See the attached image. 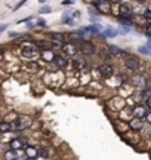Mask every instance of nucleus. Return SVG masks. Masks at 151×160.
<instances>
[{"label":"nucleus","instance_id":"obj_1","mask_svg":"<svg viewBox=\"0 0 151 160\" xmlns=\"http://www.w3.org/2000/svg\"><path fill=\"white\" fill-rule=\"evenodd\" d=\"M30 125H31V119L27 116H21L13 122V131H22L25 128H28Z\"/></svg>","mask_w":151,"mask_h":160},{"label":"nucleus","instance_id":"obj_2","mask_svg":"<svg viewBox=\"0 0 151 160\" xmlns=\"http://www.w3.org/2000/svg\"><path fill=\"white\" fill-rule=\"evenodd\" d=\"M22 55L25 58H37L39 55V51H37V48L33 45H27L22 48Z\"/></svg>","mask_w":151,"mask_h":160},{"label":"nucleus","instance_id":"obj_3","mask_svg":"<svg viewBox=\"0 0 151 160\" xmlns=\"http://www.w3.org/2000/svg\"><path fill=\"white\" fill-rule=\"evenodd\" d=\"M124 65H126V68L129 70H138L139 68V61H138V58H135V57H128V58H124Z\"/></svg>","mask_w":151,"mask_h":160},{"label":"nucleus","instance_id":"obj_4","mask_svg":"<svg viewBox=\"0 0 151 160\" xmlns=\"http://www.w3.org/2000/svg\"><path fill=\"white\" fill-rule=\"evenodd\" d=\"M99 73H101V76H102V77H105V79H110L111 76L114 74V68H113L111 65H108V64H102V65L99 67Z\"/></svg>","mask_w":151,"mask_h":160},{"label":"nucleus","instance_id":"obj_5","mask_svg":"<svg viewBox=\"0 0 151 160\" xmlns=\"http://www.w3.org/2000/svg\"><path fill=\"white\" fill-rule=\"evenodd\" d=\"M80 51H81V53H85V55H92L93 52H95V46H93V43L85 40V42H81Z\"/></svg>","mask_w":151,"mask_h":160},{"label":"nucleus","instance_id":"obj_6","mask_svg":"<svg viewBox=\"0 0 151 160\" xmlns=\"http://www.w3.org/2000/svg\"><path fill=\"white\" fill-rule=\"evenodd\" d=\"M62 52H64L67 57H74L76 52H77V48H76L74 43H65L62 46Z\"/></svg>","mask_w":151,"mask_h":160},{"label":"nucleus","instance_id":"obj_7","mask_svg":"<svg viewBox=\"0 0 151 160\" xmlns=\"http://www.w3.org/2000/svg\"><path fill=\"white\" fill-rule=\"evenodd\" d=\"M51 39L55 45H65V37L62 33H51Z\"/></svg>","mask_w":151,"mask_h":160},{"label":"nucleus","instance_id":"obj_8","mask_svg":"<svg viewBox=\"0 0 151 160\" xmlns=\"http://www.w3.org/2000/svg\"><path fill=\"white\" fill-rule=\"evenodd\" d=\"M134 116L136 119H142L147 116V111H145V107L144 105H135L134 107Z\"/></svg>","mask_w":151,"mask_h":160},{"label":"nucleus","instance_id":"obj_9","mask_svg":"<svg viewBox=\"0 0 151 160\" xmlns=\"http://www.w3.org/2000/svg\"><path fill=\"white\" fill-rule=\"evenodd\" d=\"M73 67L76 70H83L86 67V61L83 59V58H74L73 59Z\"/></svg>","mask_w":151,"mask_h":160},{"label":"nucleus","instance_id":"obj_10","mask_svg":"<svg viewBox=\"0 0 151 160\" xmlns=\"http://www.w3.org/2000/svg\"><path fill=\"white\" fill-rule=\"evenodd\" d=\"M129 126H130V129H134V131H139V129H142V122H141V119L134 117V119L129 122Z\"/></svg>","mask_w":151,"mask_h":160},{"label":"nucleus","instance_id":"obj_11","mask_svg":"<svg viewBox=\"0 0 151 160\" xmlns=\"http://www.w3.org/2000/svg\"><path fill=\"white\" fill-rule=\"evenodd\" d=\"M37 156H39L37 148H34V147H27V148H25V157H27V159H36Z\"/></svg>","mask_w":151,"mask_h":160},{"label":"nucleus","instance_id":"obj_12","mask_svg":"<svg viewBox=\"0 0 151 160\" xmlns=\"http://www.w3.org/2000/svg\"><path fill=\"white\" fill-rule=\"evenodd\" d=\"M130 13H132V11H130V9H129L126 5H122V6H120L119 18H130Z\"/></svg>","mask_w":151,"mask_h":160},{"label":"nucleus","instance_id":"obj_13","mask_svg":"<svg viewBox=\"0 0 151 160\" xmlns=\"http://www.w3.org/2000/svg\"><path fill=\"white\" fill-rule=\"evenodd\" d=\"M55 62H56V65L58 67H65L67 64H68V61H67V58H64L62 55H55Z\"/></svg>","mask_w":151,"mask_h":160},{"label":"nucleus","instance_id":"obj_14","mask_svg":"<svg viewBox=\"0 0 151 160\" xmlns=\"http://www.w3.org/2000/svg\"><path fill=\"white\" fill-rule=\"evenodd\" d=\"M24 147V141L22 139H12L11 141V148L15 151V150H19Z\"/></svg>","mask_w":151,"mask_h":160},{"label":"nucleus","instance_id":"obj_15","mask_svg":"<svg viewBox=\"0 0 151 160\" xmlns=\"http://www.w3.org/2000/svg\"><path fill=\"white\" fill-rule=\"evenodd\" d=\"M132 82H134L135 86H144L145 85V77L144 76H134Z\"/></svg>","mask_w":151,"mask_h":160},{"label":"nucleus","instance_id":"obj_16","mask_svg":"<svg viewBox=\"0 0 151 160\" xmlns=\"http://www.w3.org/2000/svg\"><path fill=\"white\" fill-rule=\"evenodd\" d=\"M9 131H13V123H7V122L0 123V132H9Z\"/></svg>","mask_w":151,"mask_h":160},{"label":"nucleus","instance_id":"obj_17","mask_svg":"<svg viewBox=\"0 0 151 160\" xmlns=\"http://www.w3.org/2000/svg\"><path fill=\"white\" fill-rule=\"evenodd\" d=\"M108 52H110L111 55H120V53H123L122 49L117 48L116 45H108Z\"/></svg>","mask_w":151,"mask_h":160},{"label":"nucleus","instance_id":"obj_18","mask_svg":"<svg viewBox=\"0 0 151 160\" xmlns=\"http://www.w3.org/2000/svg\"><path fill=\"white\" fill-rule=\"evenodd\" d=\"M41 58H43L45 61H51V59H55V55H53L52 52L47 49V51H43V52H41Z\"/></svg>","mask_w":151,"mask_h":160},{"label":"nucleus","instance_id":"obj_19","mask_svg":"<svg viewBox=\"0 0 151 160\" xmlns=\"http://www.w3.org/2000/svg\"><path fill=\"white\" fill-rule=\"evenodd\" d=\"M117 31L114 28H105L104 31H102V36L104 37H116Z\"/></svg>","mask_w":151,"mask_h":160},{"label":"nucleus","instance_id":"obj_20","mask_svg":"<svg viewBox=\"0 0 151 160\" xmlns=\"http://www.w3.org/2000/svg\"><path fill=\"white\" fill-rule=\"evenodd\" d=\"M18 157V153H15L13 150H9V151H6L5 153V159L6 160H15Z\"/></svg>","mask_w":151,"mask_h":160},{"label":"nucleus","instance_id":"obj_21","mask_svg":"<svg viewBox=\"0 0 151 160\" xmlns=\"http://www.w3.org/2000/svg\"><path fill=\"white\" fill-rule=\"evenodd\" d=\"M141 98H142V99H144V101H148V99H150L151 98V88H148V89H144V91H142V93H141Z\"/></svg>","mask_w":151,"mask_h":160},{"label":"nucleus","instance_id":"obj_22","mask_svg":"<svg viewBox=\"0 0 151 160\" xmlns=\"http://www.w3.org/2000/svg\"><path fill=\"white\" fill-rule=\"evenodd\" d=\"M138 51L141 52V53H147V55H151V46H139V49Z\"/></svg>","mask_w":151,"mask_h":160},{"label":"nucleus","instance_id":"obj_23","mask_svg":"<svg viewBox=\"0 0 151 160\" xmlns=\"http://www.w3.org/2000/svg\"><path fill=\"white\" fill-rule=\"evenodd\" d=\"M62 21H64V24H73V18L68 17V13H64V17H62Z\"/></svg>","mask_w":151,"mask_h":160},{"label":"nucleus","instance_id":"obj_24","mask_svg":"<svg viewBox=\"0 0 151 160\" xmlns=\"http://www.w3.org/2000/svg\"><path fill=\"white\" fill-rule=\"evenodd\" d=\"M122 25H129L130 27V18H119Z\"/></svg>","mask_w":151,"mask_h":160},{"label":"nucleus","instance_id":"obj_25","mask_svg":"<svg viewBox=\"0 0 151 160\" xmlns=\"http://www.w3.org/2000/svg\"><path fill=\"white\" fill-rule=\"evenodd\" d=\"M49 12H51V8H49V6H43L40 9V13H49Z\"/></svg>","mask_w":151,"mask_h":160},{"label":"nucleus","instance_id":"obj_26","mask_svg":"<svg viewBox=\"0 0 151 160\" xmlns=\"http://www.w3.org/2000/svg\"><path fill=\"white\" fill-rule=\"evenodd\" d=\"M145 34L148 36V37H151V24L145 27Z\"/></svg>","mask_w":151,"mask_h":160},{"label":"nucleus","instance_id":"obj_27","mask_svg":"<svg viewBox=\"0 0 151 160\" xmlns=\"http://www.w3.org/2000/svg\"><path fill=\"white\" fill-rule=\"evenodd\" d=\"M40 156H41V157H47V156H49L47 150H40Z\"/></svg>","mask_w":151,"mask_h":160},{"label":"nucleus","instance_id":"obj_28","mask_svg":"<svg viewBox=\"0 0 151 160\" xmlns=\"http://www.w3.org/2000/svg\"><path fill=\"white\" fill-rule=\"evenodd\" d=\"M145 120H147V123H150V125H151V113H147Z\"/></svg>","mask_w":151,"mask_h":160},{"label":"nucleus","instance_id":"obj_29","mask_svg":"<svg viewBox=\"0 0 151 160\" xmlns=\"http://www.w3.org/2000/svg\"><path fill=\"white\" fill-rule=\"evenodd\" d=\"M144 17L148 18V19H151V11H145V13H144Z\"/></svg>","mask_w":151,"mask_h":160},{"label":"nucleus","instance_id":"obj_30","mask_svg":"<svg viewBox=\"0 0 151 160\" xmlns=\"http://www.w3.org/2000/svg\"><path fill=\"white\" fill-rule=\"evenodd\" d=\"M39 25H41V27H45V25H46V22H45V19H39Z\"/></svg>","mask_w":151,"mask_h":160},{"label":"nucleus","instance_id":"obj_31","mask_svg":"<svg viewBox=\"0 0 151 160\" xmlns=\"http://www.w3.org/2000/svg\"><path fill=\"white\" fill-rule=\"evenodd\" d=\"M22 5H24V2H19V3H18V5L15 6V11H17L18 8H21V6H22Z\"/></svg>","mask_w":151,"mask_h":160},{"label":"nucleus","instance_id":"obj_32","mask_svg":"<svg viewBox=\"0 0 151 160\" xmlns=\"http://www.w3.org/2000/svg\"><path fill=\"white\" fill-rule=\"evenodd\" d=\"M6 30V25L5 24H3V25H0V33H2V31H5Z\"/></svg>","mask_w":151,"mask_h":160},{"label":"nucleus","instance_id":"obj_33","mask_svg":"<svg viewBox=\"0 0 151 160\" xmlns=\"http://www.w3.org/2000/svg\"><path fill=\"white\" fill-rule=\"evenodd\" d=\"M147 105H148V107H150V108H151V98H150V99H148V101H147Z\"/></svg>","mask_w":151,"mask_h":160}]
</instances>
